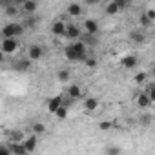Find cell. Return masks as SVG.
Instances as JSON below:
<instances>
[{"label": "cell", "mask_w": 155, "mask_h": 155, "mask_svg": "<svg viewBox=\"0 0 155 155\" xmlns=\"http://www.w3.org/2000/svg\"><path fill=\"white\" fill-rule=\"evenodd\" d=\"M24 31H26V28H24V24L22 22H8V24H4L2 26V37H15V38H20L22 35H24Z\"/></svg>", "instance_id": "cell-1"}, {"label": "cell", "mask_w": 155, "mask_h": 155, "mask_svg": "<svg viewBox=\"0 0 155 155\" xmlns=\"http://www.w3.org/2000/svg\"><path fill=\"white\" fill-rule=\"evenodd\" d=\"M0 49H2L4 55H15L20 49V42L15 37H2V42H0Z\"/></svg>", "instance_id": "cell-2"}, {"label": "cell", "mask_w": 155, "mask_h": 155, "mask_svg": "<svg viewBox=\"0 0 155 155\" xmlns=\"http://www.w3.org/2000/svg\"><path fill=\"white\" fill-rule=\"evenodd\" d=\"M69 48L77 53V57H79V60H81V62H84V60L90 57V53H88L90 46H88L82 38H79V40H71V42H69Z\"/></svg>", "instance_id": "cell-3"}, {"label": "cell", "mask_w": 155, "mask_h": 155, "mask_svg": "<svg viewBox=\"0 0 155 155\" xmlns=\"http://www.w3.org/2000/svg\"><path fill=\"white\" fill-rule=\"evenodd\" d=\"M81 37H82V28L79 24H68V29H66L64 38H68L71 42V40H79Z\"/></svg>", "instance_id": "cell-4"}, {"label": "cell", "mask_w": 155, "mask_h": 155, "mask_svg": "<svg viewBox=\"0 0 155 155\" xmlns=\"http://www.w3.org/2000/svg\"><path fill=\"white\" fill-rule=\"evenodd\" d=\"M66 29H68V22H66L64 18L53 20V24H51V33H53L55 37H64V35H66Z\"/></svg>", "instance_id": "cell-5"}, {"label": "cell", "mask_w": 155, "mask_h": 155, "mask_svg": "<svg viewBox=\"0 0 155 155\" xmlns=\"http://www.w3.org/2000/svg\"><path fill=\"white\" fill-rule=\"evenodd\" d=\"M137 64H139V57L133 55V53L124 55V57L120 58V68H122V69H133V68H137Z\"/></svg>", "instance_id": "cell-6"}, {"label": "cell", "mask_w": 155, "mask_h": 155, "mask_svg": "<svg viewBox=\"0 0 155 155\" xmlns=\"http://www.w3.org/2000/svg\"><path fill=\"white\" fill-rule=\"evenodd\" d=\"M42 57H44V49H42V46L33 44V46H29V48H28V58H29V60L37 62V60H40Z\"/></svg>", "instance_id": "cell-7"}, {"label": "cell", "mask_w": 155, "mask_h": 155, "mask_svg": "<svg viewBox=\"0 0 155 155\" xmlns=\"http://www.w3.org/2000/svg\"><path fill=\"white\" fill-rule=\"evenodd\" d=\"M62 104H64V95H57V97H51V99L46 102V108H48V111H49V113H53V115H55V111H57Z\"/></svg>", "instance_id": "cell-8"}, {"label": "cell", "mask_w": 155, "mask_h": 155, "mask_svg": "<svg viewBox=\"0 0 155 155\" xmlns=\"http://www.w3.org/2000/svg\"><path fill=\"white\" fill-rule=\"evenodd\" d=\"M22 142H24L28 153H33V151L37 150V146H38V135H37V133H31V135H28Z\"/></svg>", "instance_id": "cell-9"}, {"label": "cell", "mask_w": 155, "mask_h": 155, "mask_svg": "<svg viewBox=\"0 0 155 155\" xmlns=\"http://www.w3.org/2000/svg\"><path fill=\"white\" fill-rule=\"evenodd\" d=\"M82 28H84L86 33H91V35H97L99 33V22L93 20V18H86L82 22Z\"/></svg>", "instance_id": "cell-10"}, {"label": "cell", "mask_w": 155, "mask_h": 155, "mask_svg": "<svg viewBox=\"0 0 155 155\" xmlns=\"http://www.w3.org/2000/svg\"><path fill=\"white\" fill-rule=\"evenodd\" d=\"M135 104H137L139 108L146 110V108H150V106H151V101H150V97H148V93H146V91H140V93L135 97Z\"/></svg>", "instance_id": "cell-11"}, {"label": "cell", "mask_w": 155, "mask_h": 155, "mask_svg": "<svg viewBox=\"0 0 155 155\" xmlns=\"http://www.w3.org/2000/svg\"><path fill=\"white\" fill-rule=\"evenodd\" d=\"M66 11H68V15L69 17H73V18H77V17H81L82 15V6L81 4H77V2H71V4H68V8H66Z\"/></svg>", "instance_id": "cell-12"}, {"label": "cell", "mask_w": 155, "mask_h": 155, "mask_svg": "<svg viewBox=\"0 0 155 155\" xmlns=\"http://www.w3.org/2000/svg\"><path fill=\"white\" fill-rule=\"evenodd\" d=\"M8 144H9L11 155H26V153H28L24 142H9V140H8Z\"/></svg>", "instance_id": "cell-13"}, {"label": "cell", "mask_w": 155, "mask_h": 155, "mask_svg": "<svg viewBox=\"0 0 155 155\" xmlns=\"http://www.w3.org/2000/svg\"><path fill=\"white\" fill-rule=\"evenodd\" d=\"M66 95H69V97L75 99V101H79V99L82 97V90H81L79 84H69L68 90H66Z\"/></svg>", "instance_id": "cell-14"}, {"label": "cell", "mask_w": 155, "mask_h": 155, "mask_svg": "<svg viewBox=\"0 0 155 155\" xmlns=\"http://www.w3.org/2000/svg\"><path fill=\"white\" fill-rule=\"evenodd\" d=\"M31 64H33V60H29V58L26 57V58H22V60L13 62V68H15L17 71H29V69H31Z\"/></svg>", "instance_id": "cell-15"}, {"label": "cell", "mask_w": 155, "mask_h": 155, "mask_svg": "<svg viewBox=\"0 0 155 155\" xmlns=\"http://www.w3.org/2000/svg\"><path fill=\"white\" fill-rule=\"evenodd\" d=\"M38 9V2L37 0H28V2L22 6V13L24 15H35Z\"/></svg>", "instance_id": "cell-16"}, {"label": "cell", "mask_w": 155, "mask_h": 155, "mask_svg": "<svg viewBox=\"0 0 155 155\" xmlns=\"http://www.w3.org/2000/svg\"><path fill=\"white\" fill-rule=\"evenodd\" d=\"M99 106H101V102H99L97 97H88L84 101V110L86 111H95V110H99Z\"/></svg>", "instance_id": "cell-17"}, {"label": "cell", "mask_w": 155, "mask_h": 155, "mask_svg": "<svg viewBox=\"0 0 155 155\" xmlns=\"http://www.w3.org/2000/svg\"><path fill=\"white\" fill-rule=\"evenodd\" d=\"M130 40L135 42V44H144V42L148 40V37H146L144 31H131V33H130Z\"/></svg>", "instance_id": "cell-18"}, {"label": "cell", "mask_w": 155, "mask_h": 155, "mask_svg": "<svg viewBox=\"0 0 155 155\" xmlns=\"http://www.w3.org/2000/svg\"><path fill=\"white\" fill-rule=\"evenodd\" d=\"M20 11H22V8H18L17 4H8V6H4V13H6L8 17H18Z\"/></svg>", "instance_id": "cell-19"}, {"label": "cell", "mask_w": 155, "mask_h": 155, "mask_svg": "<svg viewBox=\"0 0 155 155\" xmlns=\"http://www.w3.org/2000/svg\"><path fill=\"white\" fill-rule=\"evenodd\" d=\"M26 137H28V135H26L24 131H20V130H13V131L9 133V137H8V140H9V142H22Z\"/></svg>", "instance_id": "cell-20"}, {"label": "cell", "mask_w": 155, "mask_h": 155, "mask_svg": "<svg viewBox=\"0 0 155 155\" xmlns=\"http://www.w3.org/2000/svg\"><path fill=\"white\" fill-rule=\"evenodd\" d=\"M153 24H155V22H153V20H151V18H150L148 15H146V11H144V13H142V15L139 17V26H140L142 29H150V28H151Z\"/></svg>", "instance_id": "cell-21"}, {"label": "cell", "mask_w": 155, "mask_h": 155, "mask_svg": "<svg viewBox=\"0 0 155 155\" xmlns=\"http://www.w3.org/2000/svg\"><path fill=\"white\" fill-rule=\"evenodd\" d=\"M104 11H106V15H110V17H113V15H117V13H120V8L117 6V2H115V0H111V2H108V4H106V8H104Z\"/></svg>", "instance_id": "cell-22"}, {"label": "cell", "mask_w": 155, "mask_h": 155, "mask_svg": "<svg viewBox=\"0 0 155 155\" xmlns=\"http://www.w3.org/2000/svg\"><path fill=\"white\" fill-rule=\"evenodd\" d=\"M37 22H38V18H37L35 15H26V18L22 20V24H24L26 29H33V28H37Z\"/></svg>", "instance_id": "cell-23"}, {"label": "cell", "mask_w": 155, "mask_h": 155, "mask_svg": "<svg viewBox=\"0 0 155 155\" xmlns=\"http://www.w3.org/2000/svg\"><path fill=\"white\" fill-rule=\"evenodd\" d=\"M64 57H66V60H69V62H73V64H75V62H81L79 57H77V53H75L69 46H66V49H64Z\"/></svg>", "instance_id": "cell-24"}, {"label": "cell", "mask_w": 155, "mask_h": 155, "mask_svg": "<svg viewBox=\"0 0 155 155\" xmlns=\"http://www.w3.org/2000/svg\"><path fill=\"white\" fill-rule=\"evenodd\" d=\"M133 82H135V84H139V86L146 84V82H148V73H146V71H139V73H135Z\"/></svg>", "instance_id": "cell-25"}, {"label": "cell", "mask_w": 155, "mask_h": 155, "mask_svg": "<svg viewBox=\"0 0 155 155\" xmlns=\"http://www.w3.org/2000/svg\"><path fill=\"white\" fill-rule=\"evenodd\" d=\"M29 130H31V133H37V135L46 133V126H44L42 122H33V124L29 126Z\"/></svg>", "instance_id": "cell-26"}, {"label": "cell", "mask_w": 155, "mask_h": 155, "mask_svg": "<svg viewBox=\"0 0 155 155\" xmlns=\"http://www.w3.org/2000/svg\"><path fill=\"white\" fill-rule=\"evenodd\" d=\"M69 71L68 69H58L57 71V79H58V82H69Z\"/></svg>", "instance_id": "cell-27"}, {"label": "cell", "mask_w": 155, "mask_h": 155, "mask_svg": "<svg viewBox=\"0 0 155 155\" xmlns=\"http://www.w3.org/2000/svg\"><path fill=\"white\" fill-rule=\"evenodd\" d=\"M81 38H82L88 46H95V44H97V38H95V35H91V33H86V31H84Z\"/></svg>", "instance_id": "cell-28"}, {"label": "cell", "mask_w": 155, "mask_h": 155, "mask_svg": "<svg viewBox=\"0 0 155 155\" xmlns=\"http://www.w3.org/2000/svg\"><path fill=\"white\" fill-rule=\"evenodd\" d=\"M68 108H69V106L62 104V106L55 111V117H57V119H66V117H68Z\"/></svg>", "instance_id": "cell-29"}, {"label": "cell", "mask_w": 155, "mask_h": 155, "mask_svg": "<svg viewBox=\"0 0 155 155\" xmlns=\"http://www.w3.org/2000/svg\"><path fill=\"white\" fill-rule=\"evenodd\" d=\"M144 91L148 93V97H150V101H151V104H155V84H148Z\"/></svg>", "instance_id": "cell-30"}, {"label": "cell", "mask_w": 155, "mask_h": 155, "mask_svg": "<svg viewBox=\"0 0 155 155\" xmlns=\"http://www.w3.org/2000/svg\"><path fill=\"white\" fill-rule=\"evenodd\" d=\"M99 128H101L102 131H108V130H111V128H113V122H111V120H101Z\"/></svg>", "instance_id": "cell-31"}, {"label": "cell", "mask_w": 155, "mask_h": 155, "mask_svg": "<svg viewBox=\"0 0 155 155\" xmlns=\"http://www.w3.org/2000/svg\"><path fill=\"white\" fill-rule=\"evenodd\" d=\"M115 2H117V6L120 8V11H124V9H128V8H130L131 0H115Z\"/></svg>", "instance_id": "cell-32"}, {"label": "cell", "mask_w": 155, "mask_h": 155, "mask_svg": "<svg viewBox=\"0 0 155 155\" xmlns=\"http://www.w3.org/2000/svg\"><path fill=\"white\" fill-rule=\"evenodd\" d=\"M84 64H86V68H95V66H97V60H95L93 57H88V58L84 60Z\"/></svg>", "instance_id": "cell-33"}, {"label": "cell", "mask_w": 155, "mask_h": 155, "mask_svg": "<svg viewBox=\"0 0 155 155\" xmlns=\"http://www.w3.org/2000/svg\"><path fill=\"white\" fill-rule=\"evenodd\" d=\"M106 153H110V155L120 153V148H119V146H110V148H106Z\"/></svg>", "instance_id": "cell-34"}, {"label": "cell", "mask_w": 155, "mask_h": 155, "mask_svg": "<svg viewBox=\"0 0 155 155\" xmlns=\"http://www.w3.org/2000/svg\"><path fill=\"white\" fill-rule=\"evenodd\" d=\"M140 122H142V124H150V122H151V117H150V115H142V117H140Z\"/></svg>", "instance_id": "cell-35"}, {"label": "cell", "mask_w": 155, "mask_h": 155, "mask_svg": "<svg viewBox=\"0 0 155 155\" xmlns=\"http://www.w3.org/2000/svg\"><path fill=\"white\" fill-rule=\"evenodd\" d=\"M146 15H148V17L155 22V9H146Z\"/></svg>", "instance_id": "cell-36"}, {"label": "cell", "mask_w": 155, "mask_h": 155, "mask_svg": "<svg viewBox=\"0 0 155 155\" xmlns=\"http://www.w3.org/2000/svg\"><path fill=\"white\" fill-rule=\"evenodd\" d=\"M26 2H28V0H13V4H17L18 8H22V6H24Z\"/></svg>", "instance_id": "cell-37"}, {"label": "cell", "mask_w": 155, "mask_h": 155, "mask_svg": "<svg viewBox=\"0 0 155 155\" xmlns=\"http://www.w3.org/2000/svg\"><path fill=\"white\" fill-rule=\"evenodd\" d=\"M84 2L88 4V6H95V4H99L101 0H84Z\"/></svg>", "instance_id": "cell-38"}, {"label": "cell", "mask_w": 155, "mask_h": 155, "mask_svg": "<svg viewBox=\"0 0 155 155\" xmlns=\"http://www.w3.org/2000/svg\"><path fill=\"white\" fill-rule=\"evenodd\" d=\"M8 4H13V0H2V6H8Z\"/></svg>", "instance_id": "cell-39"}, {"label": "cell", "mask_w": 155, "mask_h": 155, "mask_svg": "<svg viewBox=\"0 0 155 155\" xmlns=\"http://www.w3.org/2000/svg\"><path fill=\"white\" fill-rule=\"evenodd\" d=\"M150 73H151V75L155 77V64H153V68H151V71H150Z\"/></svg>", "instance_id": "cell-40"}]
</instances>
